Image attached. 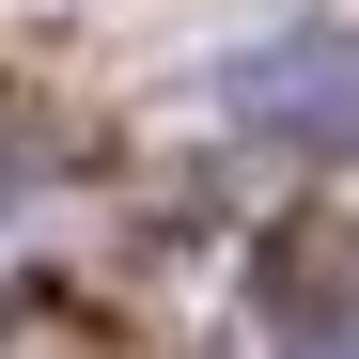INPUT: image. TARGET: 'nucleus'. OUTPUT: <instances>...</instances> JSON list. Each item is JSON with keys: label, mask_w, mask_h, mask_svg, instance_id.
Returning <instances> with one entry per match:
<instances>
[{"label": "nucleus", "mask_w": 359, "mask_h": 359, "mask_svg": "<svg viewBox=\"0 0 359 359\" xmlns=\"http://www.w3.org/2000/svg\"><path fill=\"white\" fill-rule=\"evenodd\" d=\"M0 188H16V156H0Z\"/></svg>", "instance_id": "obj_3"}, {"label": "nucleus", "mask_w": 359, "mask_h": 359, "mask_svg": "<svg viewBox=\"0 0 359 359\" xmlns=\"http://www.w3.org/2000/svg\"><path fill=\"white\" fill-rule=\"evenodd\" d=\"M219 94H234V126H250V141L359 172V47H344V32H281V47H250Z\"/></svg>", "instance_id": "obj_1"}, {"label": "nucleus", "mask_w": 359, "mask_h": 359, "mask_svg": "<svg viewBox=\"0 0 359 359\" xmlns=\"http://www.w3.org/2000/svg\"><path fill=\"white\" fill-rule=\"evenodd\" d=\"M297 359H359V313H297Z\"/></svg>", "instance_id": "obj_2"}]
</instances>
